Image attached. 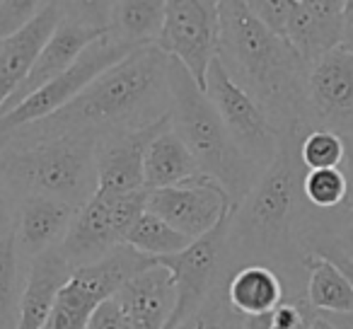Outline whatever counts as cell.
<instances>
[{
	"mask_svg": "<svg viewBox=\"0 0 353 329\" xmlns=\"http://www.w3.org/2000/svg\"><path fill=\"white\" fill-rule=\"evenodd\" d=\"M170 63L155 44L141 46L51 117L12 133L17 141L102 138L136 131L170 114Z\"/></svg>",
	"mask_w": 353,
	"mask_h": 329,
	"instance_id": "obj_1",
	"label": "cell"
},
{
	"mask_svg": "<svg viewBox=\"0 0 353 329\" xmlns=\"http://www.w3.org/2000/svg\"><path fill=\"white\" fill-rule=\"evenodd\" d=\"M221 44L218 61L232 80L266 112L276 131L310 128L307 70L310 66L285 39L269 32L247 3H218Z\"/></svg>",
	"mask_w": 353,
	"mask_h": 329,
	"instance_id": "obj_2",
	"label": "cell"
},
{
	"mask_svg": "<svg viewBox=\"0 0 353 329\" xmlns=\"http://www.w3.org/2000/svg\"><path fill=\"white\" fill-rule=\"evenodd\" d=\"M305 128L281 133V146L266 172L250 197L235 208L228 232V245L235 259L245 264H276L293 247L303 199L305 165L300 160V141Z\"/></svg>",
	"mask_w": 353,
	"mask_h": 329,
	"instance_id": "obj_3",
	"label": "cell"
},
{
	"mask_svg": "<svg viewBox=\"0 0 353 329\" xmlns=\"http://www.w3.org/2000/svg\"><path fill=\"white\" fill-rule=\"evenodd\" d=\"M170 119L201 175L216 179L228 192L232 206H240L261 172L235 146L211 99L176 61L170 63Z\"/></svg>",
	"mask_w": 353,
	"mask_h": 329,
	"instance_id": "obj_4",
	"label": "cell"
},
{
	"mask_svg": "<svg viewBox=\"0 0 353 329\" xmlns=\"http://www.w3.org/2000/svg\"><path fill=\"white\" fill-rule=\"evenodd\" d=\"M97 138L17 141L0 152V179L20 199L49 197L80 208L97 194Z\"/></svg>",
	"mask_w": 353,
	"mask_h": 329,
	"instance_id": "obj_5",
	"label": "cell"
},
{
	"mask_svg": "<svg viewBox=\"0 0 353 329\" xmlns=\"http://www.w3.org/2000/svg\"><path fill=\"white\" fill-rule=\"evenodd\" d=\"M232 213L223 218L208 235L194 240L179 255L157 259V264L165 266L176 283V310L170 329L182 327L187 319L196 317L206 308L208 300L218 290H223V283L230 276L228 274V269H230L228 232H230Z\"/></svg>",
	"mask_w": 353,
	"mask_h": 329,
	"instance_id": "obj_6",
	"label": "cell"
},
{
	"mask_svg": "<svg viewBox=\"0 0 353 329\" xmlns=\"http://www.w3.org/2000/svg\"><path fill=\"white\" fill-rule=\"evenodd\" d=\"M109 12L112 3H63V20L49 37V41L41 49L32 73L25 83L17 88V92L8 99L0 117H6L15 107H20L25 99H30L34 92L56 80L61 73L70 68L75 61L83 56L85 49L94 41L112 34L109 30Z\"/></svg>",
	"mask_w": 353,
	"mask_h": 329,
	"instance_id": "obj_7",
	"label": "cell"
},
{
	"mask_svg": "<svg viewBox=\"0 0 353 329\" xmlns=\"http://www.w3.org/2000/svg\"><path fill=\"white\" fill-rule=\"evenodd\" d=\"M145 197L148 192H97L85 206L78 208L63 245L59 247L73 271L94 264L126 242L128 230L145 211Z\"/></svg>",
	"mask_w": 353,
	"mask_h": 329,
	"instance_id": "obj_8",
	"label": "cell"
},
{
	"mask_svg": "<svg viewBox=\"0 0 353 329\" xmlns=\"http://www.w3.org/2000/svg\"><path fill=\"white\" fill-rule=\"evenodd\" d=\"M141 46H133L128 41L117 39L114 34L104 37V39L94 41L90 49L83 51L78 61L70 66L65 73H61L56 80H51L46 88H41L39 92H34L30 99L15 107L12 112H8L6 117H0V138L12 136L20 128L37 123L41 119L51 117L59 109H63L65 104H70L85 88L94 83L102 73H107L109 68H114L117 63H121L128 54H133Z\"/></svg>",
	"mask_w": 353,
	"mask_h": 329,
	"instance_id": "obj_9",
	"label": "cell"
},
{
	"mask_svg": "<svg viewBox=\"0 0 353 329\" xmlns=\"http://www.w3.org/2000/svg\"><path fill=\"white\" fill-rule=\"evenodd\" d=\"M221 12L211 0H170L157 49L182 66L199 88H206L208 68L218 59Z\"/></svg>",
	"mask_w": 353,
	"mask_h": 329,
	"instance_id": "obj_10",
	"label": "cell"
},
{
	"mask_svg": "<svg viewBox=\"0 0 353 329\" xmlns=\"http://www.w3.org/2000/svg\"><path fill=\"white\" fill-rule=\"evenodd\" d=\"M203 92L216 107L218 117L225 123L235 146L264 175L281 146V133L269 121L266 112L228 75V70L218 59L208 68Z\"/></svg>",
	"mask_w": 353,
	"mask_h": 329,
	"instance_id": "obj_11",
	"label": "cell"
},
{
	"mask_svg": "<svg viewBox=\"0 0 353 329\" xmlns=\"http://www.w3.org/2000/svg\"><path fill=\"white\" fill-rule=\"evenodd\" d=\"M145 211L162 218L167 226L194 242L208 235L223 218L235 211V206L216 179L196 175L179 187L148 192Z\"/></svg>",
	"mask_w": 353,
	"mask_h": 329,
	"instance_id": "obj_12",
	"label": "cell"
},
{
	"mask_svg": "<svg viewBox=\"0 0 353 329\" xmlns=\"http://www.w3.org/2000/svg\"><path fill=\"white\" fill-rule=\"evenodd\" d=\"M310 128H329L341 138L353 133V56L334 49L307 70Z\"/></svg>",
	"mask_w": 353,
	"mask_h": 329,
	"instance_id": "obj_13",
	"label": "cell"
},
{
	"mask_svg": "<svg viewBox=\"0 0 353 329\" xmlns=\"http://www.w3.org/2000/svg\"><path fill=\"white\" fill-rule=\"evenodd\" d=\"M172 123L170 114L160 121L136 131H119L102 136L94 148V168H97V192L104 194H133L143 189V160L148 146L160 131Z\"/></svg>",
	"mask_w": 353,
	"mask_h": 329,
	"instance_id": "obj_14",
	"label": "cell"
},
{
	"mask_svg": "<svg viewBox=\"0 0 353 329\" xmlns=\"http://www.w3.org/2000/svg\"><path fill=\"white\" fill-rule=\"evenodd\" d=\"M63 20V3H44L39 15L32 17L17 34L0 41V112L32 73L41 49Z\"/></svg>",
	"mask_w": 353,
	"mask_h": 329,
	"instance_id": "obj_15",
	"label": "cell"
},
{
	"mask_svg": "<svg viewBox=\"0 0 353 329\" xmlns=\"http://www.w3.org/2000/svg\"><path fill=\"white\" fill-rule=\"evenodd\" d=\"M346 0H295L285 41L307 66L339 49Z\"/></svg>",
	"mask_w": 353,
	"mask_h": 329,
	"instance_id": "obj_16",
	"label": "cell"
},
{
	"mask_svg": "<svg viewBox=\"0 0 353 329\" xmlns=\"http://www.w3.org/2000/svg\"><path fill=\"white\" fill-rule=\"evenodd\" d=\"M133 329H170L176 310V283L162 264H152L133 276L117 295Z\"/></svg>",
	"mask_w": 353,
	"mask_h": 329,
	"instance_id": "obj_17",
	"label": "cell"
},
{
	"mask_svg": "<svg viewBox=\"0 0 353 329\" xmlns=\"http://www.w3.org/2000/svg\"><path fill=\"white\" fill-rule=\"evenodd\" d=\"M78 208L49 197H25L20 201L15 226L17 252L30 264L39 255L49 250H59L65 240L70 223Z\"/></svg>",
	"mask_w": 353,
	"mask_h": 329,
	"instance_id": "obj_18",
	"label": "cell"
},
{
	"mask_svg": "<svg viewBox=\"0 0 353 329\" xmlns=\"http://www.w3.org/2000/svg\"><path fill=\"white\" fill-rule=\"evenodd\" d=\"M70 276H73V266L65 261L61 250H49L32 259L27 266L17 329H44L46 319L54 312L56 298Z\"/></svg>",
	"mask_w": 353,
	"mask_h": 329,
	"instance_id": "obj_19",
	"label": "cell"
},
{
	"mask_svg": "<svg viewBox=\"0 0 353 329\" xmlns=\"http://www.w3.org/2000/svg\"><path fill=\"white\" fill-rule=\"evenodd\" d=\"M285 283L274 266L245 264L237 266L223 283V298L240 317H256L276 310L283 303Z\"/></svg>",
	"mask_w": 353,
	"mask_h": 329,
	"instance_id": "obj_20",
	"label": "cell"
},
{
	"mask_svg": "<svg viewBox=\"0 0 353 329\" xmlns=\"http://www.w3.org/2000/svg\"><path fill=\"white\" fill-rule=\"evenodd\" d=\"M196 175H201L196 160L170 123L148 146L145 160H143V189L160 192V189L179 187Z\"/></svg>",
	"mask_w": 353,
	"mask_h": 329,
	"instance_id": "obj_21",
	"label": "cell"
},
{
	"mask_svg": "<svg viewBox=\"0 0 353 329\" xmlns=\"http://www.w3.org/2000/svg\"><path fill=\"white\" fill-rule=\"evenodd\" d=\"M303 269L307 271V288L305 300L319 315H346L353 312V286L348 276L332 259L305 252Z\"/></svg>",
	"mask_w": 353,
	"mask_h": 329,
	"instance_id": "obj_22",
	"label": "cell"
},
{
	"mask_svg": "<svg viewBox=\"0 0 353 329\" xmlns=\"http://www.w3.org/2000/svg\"><path fill=\"white\" fill-rule=\"evenodd\" d=\"M165 6L162 0H123L112 3L109 30L117 39L133 46H152L165 25Z\"/></svg>",
	"mask_w": 353,
	"mask_h": 329,
	"instance_id": "obj_23",
	"label": "cell"
},
{
	"mask_svg": "<svg viewBox=\"0 0 353 329\" xmlns=\"http://www.w3.org/2000/svg\"><path fill=\"white\" fill-rule=\"evenodd\" d=\"M25 259L17 252L15 235L0 240V329H17L27 281Z\"/></svg>",
	"mask_w": 353,
	"mask_h": 329,
	"instance_id": "obj_24",
	"label": "cell"
},
{
	"mask_svg": "<svg viewBox=\"0 0 353 329\" xmlns=\"http://www.w3.org/2000/svg\"><path fill=\"white\" fill-rule=\"evenodd\" d=\"M123 245L133 247L136 252H141V255L150 257L152 261H157V259H162V257L179 255V252L192 245V240L184 237L182 232H176L172 226H167L162 218L143 211L141 218H138L131 230H128Z\"/></svg>",
	"mask_w": 353,
	"mask_h": 329,
	"instance_id": "obj_25",
	"label": "cell"
},
{
	"mask_svg": "<svg viewBox=\"0 0 353 329\" xmlns=\"http://www.w3.org/2000/svg\"><path fill=\"white\" fill-rule=\"evenodd\" d=\"M303 199L317 211L343 208L348 199V179L343 170H307L303 177Z\"/></svg>",
	"mask_w": 353,
	"mask_h": 329,
	"instance_id": "obj_26",
	"label": "cell"
},
{
	"mask_svg": "<svg viewBox=\"0 0 353 329\" xmlns=\"http://www.w3.org/2000/svg\"><path fill=\"white\" fill-rule=\"evenodd\" d=\"M305 170H336L346 160V141L329 128H312L300 141Z\"/></svg>",
	"mask_w": 353,
	"mask_h": 329,
	"instance_id": "obj_27",
	"label": "cell"
},
{
	"mask_svg": "<svg viewBox=\"0 0 353 329\" xmlns=\"http://www.w3.org/2000/svg\"><path fill=\"white\" fill-rule=\"evenodd\" d=\"M176 329H242V317L232 312V308L223 298V290H218L196 317L187 319Z\"/></svg>",
	"mask_w": 353,
	"mask_h": 329,
	"instance_id": "obj_28",
	"label": "cell"
},
{
	"mask_svg": "<svg viewBox=\"0 0 353 329\" xmlns=\"http://www.w3.org/2000/svg\"><path fill=\"white\" fill-rule=\"evenodd\" d=\"M293 3L295 0H252V3H247V8H250V12L266 27V30L274 32L281 39H285L290 12H293Z\"/></svg>",
	"mask_w": 353,
	"mask_h": 329,
	"instance_id": "obj_29",
	"label": "cell"
},
{
	"mask_svg": "<svg viewBox=\"0 0 353 329\" xmlns=\"http://www.w3.org/2000/svg\"><path fill=\"white\" fill-rule=\"evenodd\" d=\"M44 3H30V0H0V41L10 39L12 34L22 30L32 17L39 15Z\"/></svg>",
	"mask_w": 353,
	"mask_h": 329,
	"instance_id": "obj_30",
	"label": "cell"
},
{
	"mask_svg": "<svg viewBox=\"0 0 353 329\" xmlns=\"http://www.w3.org/2000/svg\"><path fill=\"white\" fill-rule=\"evenodd\" d=\"M88 329H133V327L126 319V315H123V310L117 305V300L109 298L92 312Z\"/></svg>",
	"mask_w": 353,
	"mask_h": 329,
	"instance_id": "obj_31",
	"label": "cell"
},
{
	"mask_svg": "<svg viewBox=\"0 0 353 329\" xmlns=\"http://www.w3.org/2000/svg\"><path fill=\"white\" fill-rule=\"evenodd\" d=\"M20 201L22 199L0 179V240L3 237L15 235L17 226V213H20Z\"/></svg>",
	"mask_w": 353,
	"mask_h": 329,
	"instance_id": "obj_32",
	"label": "cell"
},
{
	"mask_svg": "<svg viewBox=\"0 0 353 329\" xmlns=\"http://www.w3.org/2000/svg\"><path fill=\"white\" fill-rule=\"evenodd\" d=\"M346 141V160H343L341 170L348 179V199H346V218H348V228H353V133L343 138Z\"/></svg>",
	"mask_w": 353,
	"mask_h": 329,
	"instance_id": "obj_33",
	"label": "cell"
},
{
	"mask_svg": "<svg viewBox=\"0 0 353 329\" xmlns=\"http://www.w3.org/2000/svg\"><path fill=\"white\" fill-rule=\"evenodd\" d=\"M310 252H317V255H322V257H327V259H332L334 264H336L339 269H341L343 274L348 276V281H351V286H353V261L348 259V257L343 255V252L339 250V247H334L332 242H329V245H314Z\"/></svg>",
	"mask_w": 353,
	"mask_h": 329,
	"instance_id": "obj_34",
	"label": "cell"
},
{
	"mask_svg": "<svg viewBox=\"0 0 353 329\" xmlns=\"http://www.w3.org/2000/svg\"><path fill=\"white\" fill-rule=\"evenodd\" d=\"M339 49L346 51L348 56H353V0H346V8H343V30Z\"/></svg>",
	"mask_w": 353,
	"mask_h": 329,
	"instance_id": "obj_35",
	"label": "cell"
},
{
	"mask_svg": "<svg viewBox=\"0 0 353 329\" xmlns=\"http://www.w3.org/2000/svg\"><path fill=\"white\" fill-rule=\"evenodd\" d=\"M332 245L339 247V250H341L343 255H346L348 259L353 261V228H346L343 232H339L336 240H334Z\"/></svg>",
	"mask_w": 353,
	"mask_h": 329,
	"instance_id": "obj_36",
	"label": "cell"
},
{
	"mask_svg": "<svg viewBox=\"0 0 353 329\" xmlns=\"http://www.w3.org/2000/svg\"><path fill=\"white\" fill-rule=\"evenodd\" d=\"M310 329H334V327L327 322V319H324V317H319V315H317V317H314V322L310 324Z\"/></svg>",
	"mask_w": 353,
	"mask_h": 329,
	"instance_id": "obj_37",
	"label": "cell"
},
{
	"mask_svg": "<svg viewBox=\"0 0 353 329\" xmlns=\"http://www.w3.org/2000/svg\"><path fill=\"white\" fill-rule=\"evenodd\" d=\"M6 146H8V136H6V138H0V152L6 150Z\"/></svg>",
	"mask_w": 353,
	"mask_h": 329,
	"instance_id": "obj_38",
	"label": "cell"
}]
</instances>
